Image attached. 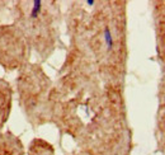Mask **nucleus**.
Returning <instances> with one entry per match:
<instances>
[{
  "mask_svg": "<svg viewBox=\"0 0 165 155\" xmlns=\"http://www.w3.org/2000/svg\"><path fill=\"white\" fill-rule=\"evenodd\" d=\"M104 38H106L107 47L112 48V46H113V38H112L111 31H109V28H108V27H106V29H104Z\"/></svg>",
  "mask_w": 165,
  "mask_h": 155,
  "instance_id": "obj_1",
  "label": "nucleus"
},
{
  "mask_svg": "<svg viewBox=\"0 0 165 155\" xmlns=\"http://www.w3.org/2000/svg\"><path fill=\"white\" fill-rule=\"evenodd\" d=\"M41 1H39V0H37V1H34L33 3V9H32V13H31V15L32 17H37L38 15V13H39V10H41Z\"/></svg>",
  "mask_w": 165,
  "mask_h": 155,
  "instance_id": "obj_2",
  "label": "nucleus"
}]
</instances>
